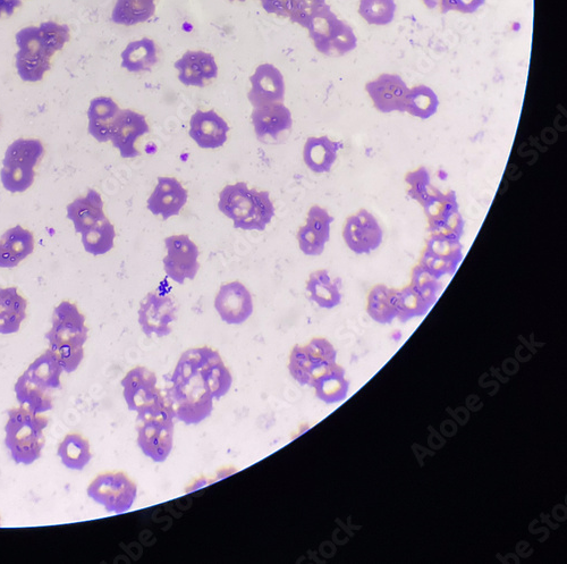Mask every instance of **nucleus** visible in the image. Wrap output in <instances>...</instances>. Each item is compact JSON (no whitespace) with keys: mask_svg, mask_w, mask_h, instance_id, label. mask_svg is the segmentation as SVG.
Wrapping results in <instances>:
<instances>
[{"mask_svg":"<svg viewBox=\"0 0 567 564\" xmlns=\"http://www.w3.org/2000/svg\"><path fill=\"white\" fill-rule=\"evenodd\" d=\"M233 377L219 353L202 347L185 351L177 363L166 401L175 418L198 425L214 410V401L230 392Z\"/></svg>","mask_w":567,"mask_h":564,"instance_id":"1","label":"nucleus"},{"mask_svg":"<svg viewBox=\"0 0 567 564\" xmlns=\"http://www.w3.org/2000/svg\"><path fill=\"white\" fill-rule=\"evenodd\" d=\"M71 33L65 24L53 21L39 27L24 28L16 33L19 52L15 56L16 70L25 82H39L52 67L53 56L70 41Z\"/></svg>","mask_w":567,"mask_h":564,"instance_id":"2","label":"nucleus"},{"mask_svg":"<svg viewBox=\"0 0 567 564\" xmlns=\"http://www.w3.org/2000/svg\"><path fill=\"white\" fill-rule=\"evenodd\" d=\"M88 333L86 317L74 303L63 301L55 308L52 330L45 336L64 373L72 374L82 364Z\"/></svg>","mask_w":567,"mask_h":564,"instance_id":"3","label":"nucleus"},{"mask_svg":"<svg viewBox=\"0 0 567 564\" xmlns=\"http://www.w3.org/2000/svg\"><path fill=\"white\" fill-rule=\"evenodd\" d=\"M218 208L235 229L244 231H265L275 216L269 192L250 189L244 182L227 185L220 192Z\"/></svg>","mask_w":567,"mask_h":564,"instance_id":"4","label":"nucleus"},{"mask_svg":"<svg viewBox=\"0 0 567 564\" xmlns=\"http://www.w3.org/2000/svg\"><path fill=\"white\" fill-rule=\"evenodd\" d=\"M48 423L47 417L22 407L8 411L5 445L15 464L30 466L41 458Z\"/></svg>","mask_w":567,"mask_h":564,"instance_id":"5","label":"nucleus"},{"mask_svg":"<svg viewBox=\"0 0 567 564\" xmlns=\"http://www.w3.org/2000/svg\"><path fill=\"white\" fill-rule=\"evenodd\" d=\"M45 154L41 141L19 139L7 148L0 179L4 188L12 193L27 191L35 182V167Z\"/></svg>","mask_w":567,"mask_h":564,"instance_id":"6","label":"nucleus"},{"mask_svg":"<svg viewBox=\"0 0 567 564\" xmlns=\"http://www.w3.org/2000/svg\"><path fill=\"white\" fill-rule=\"evenodd\" d=\"M308 30L318 52L328 57L344 56L358 46L353 29L338 19L327 4L312 16Z\"/></svg>","mask_w":567,"mask_h":564,"instance_id":"7","label":"nucleus"},{"mask_svg":"<svg viewBox=\"0 0 567 564\" xmlns=\"http://www.w3.org/2000/svg\"><path fill=\"white\" fill-rule=\"evenodd\" d=\"M174 414L169 406L138 416V445L146 457L163 464L174 444Z\"/></svg>","mask_w":567,"mask_h":564,"instance_id":"8","label":"nucleus"},{"mask_svg":"<svg viewBox=\"0 0 567 564\" xmlns=\"http://www.w3.org/2000/svg\"><path fill=\"white\" fill-rule=\"evenodd\" d=\"M337 352L333 344L323 338L309 344L295 345L290 356L289 370L296 382L312 387L317 378L336 365Z\"/></svg>","mask_w":567,"mask_h":564,"instance_id":"9","label":"nucleus"},{"mask_svg":"<svg viewBox=\"0 0 567 564\" xmlns=\"http://www.w3.org/2000/svg\"><path fill=\"white\" fill-rule=\"evenodd\" d=\"M92 501L103 505L108 512L121 513L132 509L138 496V486L124 473H106L97 476L88 487Z\"/></svg>","mask_w":567,"mask_h":564,"instance_id":"10","label":"nucleus"},{"mask_svg":"<svg viewBox=\"0 0 567 564\" xmlns=\"http://www.w3.org/2000/svg\"><path fill=\"white\" fill-rule=\"evenodd\" d=\"M123 395L130 411L138 416L150 414L168 406L157 386V376L146 367L130 370L122 380Z\"/></svg>","mask_w":567,"mask_h":564,"instance_id":"11","label":"nucleus"},{"mask_svg":"<svg viewBox=\"0 0 567 564\" xmlns=\"http://www.w3.org/2000/svg\"><path fill=\"white\" fill-rule=\"evenodd\" d=\"M167 256L163 260L169 279L183 284L194 280L199 272V249L188 235H172L165 239Z\"/></svg>","mask_w":567,"mask_h":564,"instance_id":"12","label":"nucleus"},{"mask_svg":"<svg viewBox=\"0 0 567 564\" xmlns=\"http://www.w3.org/2000/svg\"><path fill=\"white\" fill-rule=\"evenodd\" d=\"M343 239L354 254L369 255L382 246L384 232L376 217L361 209L344 224Z\"/></svg>","mask_w":567,"mask_h":564,"instance_id":"13","label":"nucleus"},{"mask_svg":"<svg viewBox=\"0 0 567 564\" xmlns=\"http://www.w3.org/2000/svg\"><path fill=\"white\" fill-rule=\"evenodd\" d=\"M177 307L175 301L165 294L150 292L143 299L139 309V324L148 338L156 335L165 338L172 333L171 325L176 321Z\"/></svg>","mask_w":567,"mask_h":564,"instance_id":"14","label":"nucleus"},{"mask_svg":"<svg viewBox=\"0 0 567 564\" xmlns=\"http://www.w3.org/2000/svg\"><path fill=\"white\" fill-rule=\"evenodd\" d=\"M149 132L150 126L146 116L131 109H124L116 117L110 141L123 158H134L141 155L137 149V141Z\"/></svg>","mask_w":567,"mask_h":564,"instance_id":"15","label":"nucleus"},{"mask_svg":"<svg viewBox=\"0 0 567 564\" xmlns=\"http://www.w3.org/2000/svg\"><path fill=\"white\" fill-rule=\"evenodd\" d=\"M215 308L222 321L228 325H241L253 314L251 293L240 282L227 283L219 289Z\"/></svg>","mask_w":567,"mask_h":564,"instance_id":"16","label":"nucleus"},{"mask_svg":"<svg viewBox=\"0 0 567 564\" xmlns=\"http://www.w3.org/2000/svg\"><path fill=\"white\" fill-rule=\"evenodd\" d=\"M366 90L378 112L388 114L405 112L409 88L400 75L382 74L366 84Z\"/></svg>","mask_w":567,"mask_h":564,"instance_id":"17","label":"nucleus"},{"mask_svg":"<svg viewBox=\"0 0 567 564\" xmlns=\"http://www.w3.org/2000/svg\"><path fill=\"white\" fill-rule=\"evenodd\" d=\"M248 98L253 107L281 104L285 98V80L281 71L272 64H261L250 78Z\"/></svg>","mask_w":567,"mask_h":564,"instance_id":"18","label":"nucleus"},{"mask_svg":"<svg viewBox=\"0 0 567 564\" xmlns=\"http://www.w3.org/2000/svg\"><path fill=\"white\" fill-rule=\"evenodd\" d=\"M335 221L326 209L312 206L306 225L298 232L299 247L304 255L316 257L323 254L330 239V225Z\"/></svg>","mask_w":567,"mask_h":564,"instance_id":"19","label":"nucleus"},{"mask_svg":"<svg viewBox=\"0 0 567 564\" xmlns=\"http://www.w3.org/2000/svg\"><path fill=\"white\" fill-rule=\"evenodd\" d=\"M174 66L184 86L203 88L218 77L215 57L201 50L186 52Z\"/></svg>","mask_w":567,"mask_h":564,"instance_id":"20","label":"nucleus"},{"mask_svg":"<svg viewBox=\"0 0 567 564\" xmlns=\"http://www.w3.org/2000/svg\"><path fill=\"white\" fill-rule=\"evenodd\" d=\"M189 193L175 178H159L157 187L148 199V209L156 216L168 220L180 215L188 202Z\"/></svg>","mask_w":567,"mask_h":564,"instance_id":"21","label":"nucleus"},{"mask_svg":"<svg viewBox=\"0 0 567 564\" xmlns=\"http://www.w3.org/2000/svg\"><path fill=\"white\" fill-rule=\"evenodd\" d=\"M230 126L214 111H197L190 120V137L202 149H217L227 141Z\"/></svg>","mask_w":567,"mask_h":564,"instance_id":"22","label":"nucleus"},{"mask_svg":"<svg viewBox=\"0 0 567 564\" xmlns=\"http://www.w3.org/2000/svg\"><path fill=\"white\" fill-rule=\"evenodd\" d=\"M253 128L259 139H276L290 131L293 125L292 114L283 103L256 108L251 114Z\"/></svg>","mask_w":567,"mask_h":564,"instance_id":"23","label":"nucleus"},{"mask_svg":"<svg viewBox=\"0 0 567 564\" xmlns=\"http://www.w3.org/2000/svg\"><path fill=\"white\" fill-rule=\"evenodd\" d=\"M67 218L73 222L75 231L81 234L104 221L107 217L100 193L96 190H89L86 196L71 202L67 206Z\"/></svg>","mask_w":567,"mask_h":564,"instance_id":"24","label":"nucleus"},{"mask_svg":"<svg viewBox=\"0 0 567 564\" xmlns=\"http://www.w3.org/2000/svg\"><path fill=\"white\" fill-rule=\"evenodd\" d=\"M33 250H35L33 234L22 226L13 227L0 238V267L18 266L22 260L32 254Z\"/></svg>","mask_w":567,"mask_h":564,"instance_id":"25","label":"nucleus"},{"mask_svg":"<svg viewBox=\"0 0 567 564\" xmlns=\"http://www.w3.org/2000/svg\"><path fill=\"white\" fill-rule=\"evenodd\" d=\"M342 148V142L332 141L328 137H311L304 145V163L313 173H328L336 162L338 150Z\"/></svg>","mask_w":567,"mask_h":564,"instance_id":"26","label":"nucleus"},{"mask_svg":"<svg viewBox=\"0 0 567 564\" xmlns=\"http://www.w3.org/2000/svg\"><path fill=\"white\" fill-rule=\"evenodd\" d=\"M121 109L112 98L98 97L91 100L88 119L89 133L99 142L110 140L113 125Z\"/></svg>","mask_w":567,"mask_h":564,"instance_id":"27","label":"nucleus"},{"mask_svg":"<svg viewBox=\"0 0 567 564\" xmlns=\"http://www.w3.org/2000/svg\"><path fill=\"white\" fill-rule=\"evenodd\" d=\"M28 302L18 289H0V334L10 335L20 331L27 318Z\"/></svg>","mask_w":567,"mask_h":564,"instance_id":"28","label":"nucleus"},{"mask_svg":"<svg viewBox=\"0 0 567 564\" xmlns=\"http://www.w3.org/2000/svg\"><path fill=\"white\" fill-rule=\"evenodd\" d=\"M341 280H333L326 269L311 273L307 281L310 299L323 309H334L341 305Z\"/></svg>","mask_w":567,"mask_h":564,"instance_id":"29","label":"nucleus"},{"mask_svg":"<svg viewBox=\"0 0 567 564\" xmlns=\"http://www.w3.org/2000/svg\"><path fill=\"white\" fill-rule=\"evenodd\" d=\"M14 391L20 407L30 410L33 414L44 415L54 408L53 392L37 385L25 373L19 377Z\"/></svg>","mask_w":567,"mask_h":564,"instance_id":"30","label":"nucleus"},{"mask_svg":"<svg viewBox=\"0 0 567 564\" xmlns=\"http://www.w3.org/2000/svg\"><path fill=\"white\" fill-rule=\"evenodd\" d=\"M24 373L30 377V380L46 390L54 392L61 389L64 369L55 353L50 349L33 361Z\"/></svg>","mask_w":567,"mask_h":564,"instance_id":"31","label":"nucleus"},{"mask_svg":"<svg viewBox=\"0 0 567 564\" xmlns=\"http://www.w3.org/2000/svg\"><path fill=\"white\" fill-rule=\"evenodd\" d=\"M157 63L158 49L149 38L130 42L122 53L123 69L131 73L149 72Z\"/></svg>","mask_w":567,"mask_h":564,"instance_id":"32","label":"nucleus"},{"mask_svg":"<svg viewBox=\"0 0 567 564\" xmlns=\"http://www.w3.org/2000/svg\"><path fill=\"white\" fill-rule=\"evenodd\" d=\"M312 387L319 400L334 404L348 398L350 383L345 378V370L336 364L319 376Z\"/></svg>","mask_w":567,"mask_h":564,"instance_id":"33","label":"nucleus"},{"mask_svg":"<svg viewBox=\"0 0 567 564\" xmlns=\"http://www.w3.org/2000/svg\"><path fill=\"white\" fill-rule=\"evenodd\" d=\"M57 456L67 469L82 471L92 459L90 443L80 434L66 435L58 446Z\"/></svg>","mask_w":567,"mask_h":564,"instance_id":"34","label":"nucleus"},{"mask_svg":"<svg viewBox=\"0 0 567 564\" xmlns=\"http://www.w3.org/2000/svg\"><path fill=\"white\" fill-rule=\"evenodd\" d=\"M155 12L156 0H116L112 21L118 25L132 27L147 22Z\"/></svg>","mask_w":567,"mask_h":564,"instance_id":"35","label":"nucleus"},{"mask_svg":"<svg viewBox=\"0 0 567 564\" xmlns=\"http://www.w3.org/2000/svg\"><path fill=\"white\" fill-rule=\"evenodd\" d=\"M396 290L379 284L369 293L367 311L375 322L383 325L392 324L397 318Z\"/></svg>","mask_w":567,"mask_h":564,"instance_id":"36","label":"nucleus"},{"mask_svg":"<svg viewBox=\"0 0 567 564\" xmlns=\"http://www.w3.org/2000/svg\"><path fill=\"white\" fill-rule=\"evenodd\" d=\"M439 107L436 92L427 86H418L409 90L406 96L405 112L421 120L434 116Z\"/></svg>","mask_w":567,"mask_h":564,"instance_id":"37","label":"nucleus"},{"mask_svg":"<svg viewBox=\"0 0 567 564\" xmlns=\"http://www.w3.org/2000/svg\"><path fill=\"white\" fill-rule=\"evenodd\" d=\"M115 238V227L105 218L104 221L82 233V244L89 254L103 256L114 248Z\"/></svg>","mask_w":567,"mask_h":564,"instance_id":"38","label":"nucleus"},{"mask_svg":"<svg viewBox=\"0 0 567 564\" xmlns=\"http://www.w3.org/2000/svg\"><path fill=\"white\" fill-rule=\"evenodd\" d=\"M458 196L454 191L440 193L438 197L431 200L423 209L428 218L429 232L435 233L448 218L459 212Z\"/></svg>","mask_w":567,"mask_h":564,"instance_id":"39","label":"nucleus"},{"mask_svg":"<svg viewBox=\"0 0 567 564\" xmlns=\"http://www.w3.org/2000/svg\"><path fill=\"white\" fill-rule=\"evenodd\" d=\"M395 303L397 318L402 323L409 322L413 318L425 316L433 307L411 285L406 286L401 291H396Z\"/></svg>","mask_w":567,"mask_h":564,"instance_id":"40","label":"nucleus"},{"mask_svg":"<svg viewBox=\"0 0 567 564\" xmlns=\"http://www.w3.org/2000/svg\"><path fill=\"white\" fill-rule=\"evenodd\" d=\"M405 183L408 185L409 197L419 202L422 207H425L442 193L431 183L430 174L426 167H420L418 170L406 174Z\"/></svg>","mask_w":567,"mask_h":564,"instance_id":"41","label":"nucleus"},{"mask_svg":"<svg viewBox=\"0 0 567 564\" xmlns=\"http://www.w3.org/2000/svg\"><path fill=\"white\" fill-rule=\"evenodd\" d=\"M396 8L395 0H360L359 14L370 25L385 27L394 21Z\"/></svg>","mask_w":567,"mask_h":564,"instance_id":"42","label":"nucleus"},{"mask_svg":"<svg viewBox=\"0 0 567 564\" xmlns=\"http://www.w3.org/2000/svg\"><path fill=\"white\" fill-rule=\"evenodd\" d=\"M423 254L459 266L463 260V246L460 241H451L431 234Z\"/></svg>","mask_w":567,"mask_h":564,"instance_id":"43","label":"nucleus"},{"mask_svg":"<svg viewBox=\"0 0 567 564\" xmlns=\"http://www.w3.org/2000/svg\"><path fill=\"white\" fill-rule=\"evenodd\" d=\"M410 285L421 294L430 306L435 305L438 294L442 290L439 280L420 265L413 268Z\"/></svg>","mask_w":567,"mask_h":564,"instance_id":"44","label":"nucleus"},{"mask_svg":"<svg viewBox=\"0 0 567 564\" xmlns=\"http://www.w3.org/2000/svg\"><path fill=\"white\" fill-rule=\"evenodd\" d=\"M326 5V0H291L289 18L308 29L312 16Z\"/></svg>","mask_w":567,"mask_h":564,"instance_id":"45","label":"nucleus"},{"mask_svg":"<svg viewBox=\"0 0 567 564\" xmlns=\"http://www.w3.org/2000/svg\"><path fill=\"white\" fill-rule=\"evenodd\" d=\"M433 234L447 240L461 241L464 234V220L460 210L448 218V220Z\"/></svg>","mask_w":567,"mask_h":564,"instance_id":"46","label":"nucleus"},{"mask_svg":"<svg viewBox=\"0 0 567 564\" xmlns=\"http://www.w3.org/2000/svg\"><path fill=\"white\" fill-rule=\"evenodd\" d=\"M419 265L425 268L429 274L436 277L437 280L442 279V277L446 275H454L459 267L458 265L443 262V260H438L426 254H422Z\"/></svg>","mask_w":567,"mask_h":564,"instance_id":"47","label":"nucleus"},{"mask_svg":"<svg viewBox=\"0 0 567 564\" xmlns=\"http://www.w3.org/2000/svg\"><path fill=\"white\" fill-rule=\"evenodd\" d=\"M485 4L486 0H442V2H440V8H442L443 14L450 12L473 14Z\"/></svg>","mask_w":567,"mask_h":564,"instance_id":"48","label":"nucleus"},{"mask_svg":"<svg viewBox=\"0 0 567 564\" xmlns=\"http://www.w3.org/2000/svg\"><path fill=\"white\" fill-rule=\"evenodd\" d=\"M260 3L267 13L289 18L291 0H260Z\"/></svg>","mask_w":567,"mask_h":564,"instance_id":"49","label":"nucleus"},{"mask_svg":"<svg viewBox=\"0 0 567 564\" xmlns=\"http://www.w3.org/2000/svg\"><path fill=\"white\" fill-rule=\"evenodd\" d=\"M22 5L21 0H0V19L3 16H12L16 10Z\"/></svg>","mask_w":567,"mask_h":564,"instance_id":"50","label":"nucleus"},{"mask_svg":"<svg viewBox=\"0 0 567 564\" xmlns=\"http://www.w3.org/2000/svg\"><path fill=\"white\" fill-rule=\"evenodd\" d=\"M440 2H442V0H422V3L425 4L429 10H435V8L440 5Z\"/></svg>","mask_w":567,"mask_h":564,"instance_id":"51","label":"nucleus"},{"mask_svg":"<svg viewBox=\"0 0 567 564\" xmlns=\"http://www.w3.org/2000/svg\"><path fill=\"white\" fill-rule=\"evenodd\" d=\"M230 2H241V3H243V2H245V0H230Z\"/></svg>","mask_w":567,"mask_h":564,"instance_id":"52","label":"nucleus"},{"mask_svg":"<svg viewBox=\"0 0 567 564\" xmlns=\"http://www.w3.org/2000/svg\"><path fill=\"white\" fill-rule=\"evenodd\" d=\"M0 524H2V521H0Z\"/></svg>","mask_w":567,"mask_h":564,"instance_id":"53","label":"nucleus"}]
</instances>
